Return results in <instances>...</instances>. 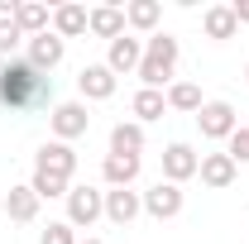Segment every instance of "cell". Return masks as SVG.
<instances>
[{"instance_id": "obj_1", "label": "cell", "mask_w": 249, "mask_h": 244, "mask_svg": "<svg viewBox=\"0 0 249 244\" xmlns=\"http://www.w3.org/2000/svg\"><path fill=\"white\" fill-rule=\"evenodd\" d=\"M0 105L15 110V115L53 105V77L38 72V67H29V58L0 62Z\"/></svg>"}, {"instance_id": "obj_2", "label": "cell", "mask_w": 249, "mask_h": 244, "mask_svg": "<svg viewBox=\"0 0 249 244\" xmlns=\"http://www.w3.org/2000/svg\"><path fill=\"white\" fill-rule=\"evenodd\" d=\"M178 58H182V48H178V38L173 34H149L144 38V58H139V82L149 87V91H163V87H173V72H178Z\"/></svg>"}, {"instance_id": "obj_3", "label": "cell", "mask_w": 249, "mask_h": 244, "mask_svg": "<svg viewBox=\"0 0 249 244\" xmlns=\"http://www.w3.org/2000/svg\"><path fill=\"white\" fill-rule=\"evenodd\" d=\"M48 129H53V139H58V144H72V139H82V134L91 129L87 101H58V105L48 110Z\"/></svg>"}, {"instance_id": "obj_4", "label": "cell", "mask_w": 249, "mask_h": 244, "mask_svg": "<svg viewBox=\"0 0 249 244\" xmlns=\"http://www.w3.org/2000/svg\"><path fill=\"white\" fill-rule=\"evenodd\" d=\"M101 215H106V192H96V187H72L67 192V225L72 230H91Z\"/></svg>"}, {"instance_id": "obj_5", "label": "cell", "mask_w": 249, "mask_h": 244, "mask_svg": "<svg viewBox=\"0 0 249 244\" xmlns=\"http://www.w3.org/2000/svg\"><path fill=\"white\" fill-rule=\"evenodd\" d=\"M196 129H201V139H230V134L240 129V115H235L230 101H201Z\"/></svg>"}, {"instance_id": "obj_6", "label": "cell", "mask_w": 249, "mask_h": 244, "mask_svg": "<svg viewBox=\"0 0 249 244\" xmlns=\"http://www.w3.org/2000/svg\"><path fill=\"white\" fill-rule=\"evenodd\" d=\"M115 87H120V77H115L106 62H87V67L77 72V91H82V101H110Z\"/></svg>"}, {"instance_id": "obj_7", "label": "cell", "mask_w": 249, "mask_h": 244, "mask_svg": "<svg viewBox=\"0 0 249 244\" xmlns=\"http://www.w3.org/2000/svg\"><path fill=\"white\" fill-rule=\"evenodd\" d=\"M34 173H53V177H67V182H72V173H77V149L48 139L43 149L34 153Z\"/></svg>"}, {"instance_id": "obj_8", "label": "cell", "mask_w": 249, "mask_h": 244, "mask_svg": "<svg viewBox=\"0 0 249 244\" xmlns=\"http://www.w3.org/2000/svg\"><path fill=\"white\" fill-rule=\"evenodd\" d=\"M196 168H201V153L192 149V144H168L163 149V182L182 187L187 177H196Z\"/></svg>"}, {"instance_id": "obj_9", "label": "cell", "mask_w": 249, "mask_h": 244, "mask_svg": "<svg viewBox=\"0 0 249 244\" xmlns=\"http://www.w3.org/2000/svg\"><path fill=\"white\" fill-rule=\"evenodd\" d=\"M139 215H144V196L134 187H110L106 192V220L110 225H134Z\"/></svg>"}, {"instance_id": "obj_10", "label": "cell", "mask_w": 249, "mask_h": 244, "mask_svg": "<svg viewBox=\"0 0 249 244\" xmlns=\"http://www.w3.org/2000/svg\"><path fill=\"white\" fill-rule=\"evenodd\" d=\"M139 196H144V215H154V220L182 215V187H173V182H154L149 192H139Z\"/></svg>"}, {"instance_id": "obj_11", "label": "cell", "mask_w": 249, "mask_h": 244, "mask_svg": "<svg viewBox=\"0 0 249 244\" xmlns=\"http://www.w3.org/2000/svg\"><path fill=\"white\" fill-rule=\"evenodd\" d=\"M196 177L211 187V192H225V187H235V177H240V163H235L230 153H201Z\"/></svg>"}, {"instance_id": "obj_12", "label": "cell", "mask_w": 249, "mask_h": 244, "mask_svg": "<svg viewBox=\"0 0 249 244\" xmlns=\"http://www.w3.org/2000/svg\"><path fill=\"white\" fill-rule=\"evenodd\" d=\"M139 58H144V38H134V34H120L110 48H106V67L124 77V72H139Z\"/></svg>"}, {"instance_id": "obj_13", "label": "cell", "mask_w": 249, "mask_h": 244, "mask_svg": "<svg viewBox=\"0 0 249 244\" xmlns=\"http://www.w3.org/2000/svg\"><path fill=\"white\" fill-rule=\"evenodd\" d=\"M15 24H19L24 38H38V34H48V24H53V10L43 0H19L15 5Z\"/></svg>"}, {"instance_id": "obj_14", "label": "cell", "mask_w": 249, "mask_h": 244, "mask_svg": "<svg viewBox=\"0 0 249 244\" xmlns=\"http://www.w3.org/2000/svg\"><path fill=\"white\" fill-rule=\"evenodd\" d=\"M38 192H34L29 182H19V187H10V196H5V215L15 220V225H29V220H38Z\"/></svg>"}, {"instance_id": "obj_15", "label": "cell", "mask_w": 249, "mask_h": 244, "mask_svg": "<svg viewBox=\"0 0 249 244\" xmlns=\"http://www.w3.org/2000/svg\"><path fill=\"white\" fill-rule=\"evenodd\" d=\"M87 34L106 38V43H115V38L124 34V10H120V5H96L91 15H87Z\"/></svg>"}, {"instance_id": "obj_16", "label": "cell", "mask_w": 249, "mask_h": 244, "mask_svg": "<svg viewBox=\"0 0 249 244\" xmlns=\"http://www.w3.org/2000/svg\"><path fill=\"white\" fill-rule=\"evenodd\" d=\"M62 53H67V43H62L58 34H38V38H29V67H38V72H53L62 62Z\"/></svg>"}, {"instance_id": "obj_17", "label": "cell", "mask_w": 249, "mask_h": 244, "mask_svg": "<svg viewBox=\"0 0 249 244\" xmlns=\"http://www.w3.org/2000/svg\"><path fill=\"white\" fill-rule=\"evenodd\" d=\"M158 19H163V5L158 0H134V5H124V29L134 34H158Z\"/></svg>"}, {"instance_id": "obj_18", "label": "cell", "mask_w": 249, "mask_h": 244, "mask_svg": "<svg viewBox=\"0 0 249 244\" xmlns=\"http://www.w3.org/2000/svg\"><path fill=\"white\" fill-rule=\"evenodd\" d=\"M101 177H106V187H134L139 182V158H129V153H106Z\"/></svg>"}, {"instance_id": "obj_19", "label": "cell", "mask_w": 249, "mask_h": 244, "mask_svg": "<svg viewBox=\"0 0 249 244\" xmlns=\"http://www.w3.org/2000/svg\"><path fill=\"white\" fill-rule=\"evenodd\" d=\"M201 29H206V38H216V43L235 38V34H240V24H235V10H230V5H206V15H201Z\"/></svg>"}, {"instance_id": "obj_20", "label": "cell", "mask_w": 249, "mask_h": 244, "mask_svg": "<svg viewBox=\"0 0 249 244\" xmlns=\"http://www.w3.org/2000/svg\"><path fill=\"white\" fill-rule=\"evenodd\" d=\"M110 153H129V158H139V153H144V124H139V120L110 124Z\"/></svg>"}, {"instance_id": "obj_21", "label": "cell", "mask_w": 249, "mask_h": 244, "mask_svg": "<svg viewBox=\"0 0 249 244\" xmlns=\"http://www.w3.org/2000/svg\"><path fill=\"white\" fill-rule=\"evenodd\" d=\"M87 5H58L53 10V34L58 38H77V34H87Z\"/></svg>"}, {"instance_id": "obj_22", "label": "cell", "mask_w": 249, "mask_h": 244, "mask_svg": "<svg viewBox=\"0 0 249 244\" xmlns=\"http://www.w3.org/2000/svg\"><path fill=\"white\" fill-rule=\"evenodd\" d=\"M129 110H134V120L149 124V120H163V110H168V96L163 91H149V87H139L134 101H129Z\"/></svg>"}, {"instance_id": "obj_23", "label": "cell", "mask_w": 249, "mask_h": 244, "mask_svg": "<svg viewBox=\"0 0 249 244\" xmlns=\"http://www.w3.org/2000/svg\"><path fill=\"white\" fill-rule=\"evenodd\" d=\"M163 96H168V110H182V115H196L201 110V87L196 82H173Z\"/></svg>"}, {"instance_id": "obj_24", "label": "cell", "mask_w": 249, "mask_h": 244, "mask_svg": "<svg viewBox=\"0 0 249 244\" xmlns=\"http://www.w3.org/2000/svg\"><path fill=\"white\" fill-rule=\"evenodd\" d=\"M29 187L38 192V201H53V196H62V201H67V192H72V182H67V177H53V173H34Z\"/></svg>"}, {"instance_id": "obj_25", "label": "cell", "mask_w": 249, "mask_h": 244, "mask_svg": "<svg viewBox=\"0 0 249 244\" xmlns=\"http://www.w3.org/2000/svg\"><path fill=\"white\" fill-rule=\"evenodd\" d=\"M19 38H24V34H19V24H15V19H0V62H10V58H15Z\"/></svg>"}, {"instance_id": "obj_26", "label": "cell", "mask_w": 249, "mask_h": 244, "mask_svg": "<svg viewBox=\"0 0 249 244\" xmlns=\"http://www.w3.org/2000/svg\"><path fill=\"white\" fill-rule=\"evenodd\" d=\"M38 244H77V230L67 220H48V230L38 235Z\"/></svg>"}, {"instance_id": "obj_27", "label": "cell", "mask_w": 249, "mask_h": 244, "mask_svg": "<svg viewBox=\"0 0 249 244\" xmlns=\"http://www.w3.org/2000/svg\"><path fill=\"white\" fill-rule=\"evenodd\" d=\"M225 153H230L235 163H249V124H240V129L225 139Z\"/></svg>"}, {"instance_id": "obj_28", "label": "cell", "mask_w": 249, "mask_h": 244, "mask_svg": "<svg viewBox=\"0 0 249 244\" xmlns=\"http://www.w3.org/2000/svg\"><path fill=\"white\" fill-rule=\"evenodd\" d=\"M230 10H235V24H249V0H235Z\"/></svg>"}, {"instance_id": "obj_29", "label": "cell", "mask_w": 249, "mask_h": 244, "mask_svg": "<svg viewBox=\"0 0 249 244\" xmlns=\"http://www.w3.org/2000/svg\"><path fill=\"white\" fill-rule=\"evenodd\" d=\"M77 244H106V240H91V235H87V240H77Z\"/></svg>"}, {"instance_id": "obj_30", "label": "cell", "mask_w": 249, "mask_h": 244, "mask_svg": "<svg viewBox=\"0 0 249 244\" xmlns=\"http://www.w3.org/2000/svg\"><path fill=\"white\" fill-rule=\"evenodd\" d=\"M245 82H249V62H245Z\"/></svg>"}]
</instances>
